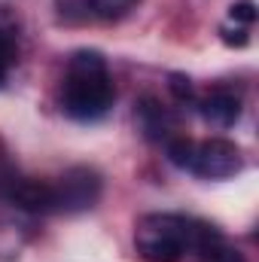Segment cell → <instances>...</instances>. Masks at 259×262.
I'll return each mask as SVG.
<instances>
[{
  "mask_svg": "<svg viewBox=\"0 0 259 262\" xmlns=\"http://www.w3.org/2000/svg\"><path fill=\"white\" fill-rule=\"evenodd\" d=\"M189 256L195 262H247L244 253L238 247H232L217 226H210L204 220H195V235H192Z\"/></svg>",
  "mask_w": 259,
  "mask_h": 262,
  "instance_id": "5b68a950",
  "label": "cell"
},
{
  "mask_svg": "<svg viewBox=\"0 0 259 262\" xmlns=\"http://www.w3.org/2000/svg\"><path fill=\"white\" fill-rule=\"evenodd\" d=\"M15 180H18V174H15V168H12V162L6 159V152L0 149V198H9Z\"/></svg>",
  "mask_w": 259,
  "mask_h": 262,
  "instance_id": "4fadbf2b",
  "label": "cell"
},
{
  "mask_svg": "<svg viewBox=\"0 0 259 262\" xmlns=\"http://www.w3.org/2000/svg\"><path fill=\"white\" fill-rule=\"evenodd\" d=\"M195 220L183 213H146L134 226V247L146 262H180L189 256Z\"/></svg>",
  "mask_w": 259,
  "mask_h": 262,
  "instance_id": "7a4b0ae2",
  "label": "cell"
},
{
  "mask_svg": "<svg viewBox=\"0 0 259 262\" xmlns=\"http://www.w3.org/2000/svg\"><path fill=\"white\" fill-rule=\"evenodd\" d=\"M6 201H12L15 207H21V210H28V213H52V210H55L52 183H46V180H31V177H18Z\"/></svg>",
  "mask_w": 259,
  "mask_h": 262,
  "instance_id": "8992f818",
  "label": "cell"
},
{
  "mask_svg": "<svg viewBox=\"0 0 259 262\" xmlns=\"http://www.w3.org/2000/svg\"><path fill=\"white\" fill-rule=\"evenodd\" d=\"M15 61H18V28L15 18L0 6V85L6 82Z\"/></svg>",
  "mask_w": 259,
  "mask_h": 262,
  "instance_id": "30bf717a",
  "label": "cell"
},
{
  "mask_svg": "<svg viewBox=\"0 0 259 262\" xmlns=\"http://www.w3.org/2000/svg\"><path fill=\"white\" fill-rule=\"evenodd\" d=\"M137 125L140 131L149 137V140H171L174 137V131H177V122H174V116L168 113V107L162 104V101H156V98H143L140 104H137Z\"/></svg>",
  "mask_w": 259,
  "mask_h": 262,
  "instance_id": "ba28073f",
  "label": "cell"
},
{
  "mask_svg": "<svg viewBox=\"0 0 259 262\" xmlns=\"http://www.w3.org/2000/svg\"><path fill=\"white\" fill-rule=\"evenodd\" d=\"M168 89L174 92V98L177 101H192V82L186 79V76H180V73H171V82H168Z\"/></svg>",
  "mask_w": 259,
  "mask_h": 262,
  "instance_id": "9a60e30c",
  "label": "cell"
},
{
  "mask_svg": "<svg viewBox=\"0 0 259 262\" xmlns=\"http://www.w3.org/2000/svg\"><path fill=\"white\" fill-rule=\"evenodd\" d=\"M52 192H55V210L82 213V210H92L101 201L104 177L89 165H73L52 183Z\"/></svg>",
  "mask_w": 259,
  "mask_h": 262,
  "instance_id": "3957f363",
  "label": "cell"
},
{
  "mask_svg": "<svg viewBox=\"0 0 259 262\" xmlns=\"http://www.w3.org/2000/svg\"><path fill=\"white\" fill-rule=\"evenodd\" d=\"M198 110L201 116L210 122V125H220V128H229L238 122L241 116V98L229 89H210L201 101H198Z\"/></svg>",
  "mask_w": 259,
  "mask_h": 262,
  "instance_id": "52a82bcc",
  "label": "cell"
},
{
  "mask_svg": "<svg viewBox=\"0 0 259 262\" xmlns=\"http://www.w3.org/2000/svg\"><path fill=\"white\" fill-rule=\"evenodd\" d=\"M192 149H195V140H189V137H171V140H168V159H171V165L189 171Z\"/></svg>",
  "mask_w": 259,
  "mask_h": 262,
  "instance_id": "8fae6325",
  "label": "cell"
},
{
  "mask_svg": "<svg viewBox=\"0 0 259 262\" xmlns=\"http://www.w3.org/2000/svg\"><path fill=\"white\" fill-rule=\"evenodd\" d=\"M116 89L101 52H73L61 82V110L73 122H98L113 110Z\"/></svg>",
  "mask_w": 259,
  "mask_h": 262,
  "instance_id": "6da1fadb",
  "label": "cell"
},
{
  "mask_svg": "<svg viewBox=\"0 0 259 262\" xmlns=\"http://www.w3.org/2000/svg\"><path fill=\"white\" fill-rule=\"evenodd\" d=\"M229 21H235V25H241V28H250V25L256 21V6H253V0H238V3H232V6H229Z\"/></svg>",
  "mask_w": 259,
  "mask_h": 262,
  "instance_id": "7c38bea8",
  "label": "cell"
},
{
  "mask_svg": "<svg viewBox=\"0 0 259 262\" xmlns=\"http://www.w3.org/2000/svg\"><path fill=\"white\" fill-rule=\"evenodd\" d=\"M134 6L137 0H64L61 12H79L82 18H95V21H116L128 15Z\"/></svg>",
  "mask_w": 259,
  "mask_h": 262,
  "instance_id": "9c48e42d",
  "label": "cell"
},
{
  "mask_svg": "<svg viewBox=\"0 0 259 262\" xmlns=\"http://www.w3.org/2000/svg\"><path fill=\"white\" fill-rule=\"evenodd\" d=\"M241 168H244V152H241L238 143H232L226 137H210V140L195 143L189 171L198 174V177L226 180V177H235Z\"/></svg>",
  "mask_w": 259,
  "mask_h": 262,
  "instance_id": "277c9868",
  "label": "cell"
},
{
  "mask_svg": "<svg viewBox=\"0 0 259 262\" xmlns=\"http://www.w3.org/2000/svg\"><path fill=\"white\" fill-rule=\"evenodd\" d=\"M247 31H250V28H241V25H235V21H226V25L220 28L226 46H247V40H250Z\"/></svg>",
  "mask_w": 259,
  "mask_h": 262,
  "instance_id": "5bb4252c",
  "label": "cell"
}]
</instances>
